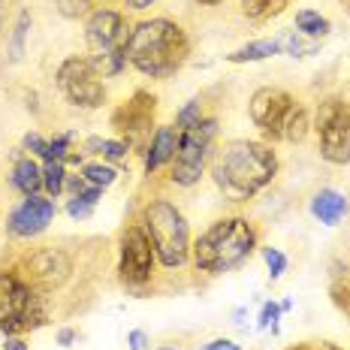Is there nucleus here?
<instances>
[{
    "label": "nucleus",
    "mask_w": 350,
    "mask_h": 350,
    "mask_svg": "<svg viewBox=\"0 0 350 350\" xmlns=\"http://www.w3.org/2000/svg\"><path fill=\"white\" fill-rule=\"evenodd\" d=\"M332 31L329 18L320 16V12L314 10H299L296 12V33L308 36V40H320V36H326Z\"/></svg>",
    "instance_id": "nucleus-19"
},
{
    "label": "nucleus",
    "mask_w": 350,
    "mask_h": 350,
    "mask_svg": "<svg viewBox=\"0 0 350 350\" xmlns=\"http://www.w3.org/2000/svg\"><path fill=\"white\" fill-rule=\"evenodd\" d=\"M57 88L67 94L70 103L82 106V109H97L103 106L106 88L100 82V76L91 70L88 57H67L57 67Z\"/></svg>",
    "instance_id": "nucleus-10"
},
{
    "label": "nucleus",
    "mask_w": 350,
    "mask_h": 350,
    "mask_svg": "<svg viewBox=\"0 0 350 350\" xmlns=\"http://www.w3.org/2000/svg\"><path fill=\"white\" fill-rule=\"evenodd\" d=\"M151 115H154V97L139 91L127 106H121L115 112V124H118V130H124V133H139V130H145L151 124Z\"/></svg>",
    "instance_id": "nucleus-13"
},
{
    "label": "nucleus",
    "mask_w": 350,
    "mask_h": 350,
    "mask_svg": "<svg viewBox=\"0 0 350 350\" xmlns=\"http://www.w3.org/2000/svg\"><path fill=\"white\" fill-rule=\"evenodd\" d=\"M127 345H130V350H148V335L142 329H133L127 335Z\"/></svg>",
    "instance_id": "nucleus-33"
},
{
    "label": "nucleus",
    "mask_w": 350,
    "mask_h": 350,
    "mask_svg": "<svg viewBox=\"0 0 350 350\" xmlns=\"http://www.w3.org/2000/svg\"><path fill=\"white\" fill-rule=\"evenodd\" d=\"M49 320V308L42 293H36L31 284L18 275L0 272V338L31 332Z\"/></svg>",
    "instance_id": "nucleus-6"
},
{
    "label": "nucleus",
    "mask_w": 350,
    "mask_h": 350,
    "mask_svg": "<svg viewBox=\"0 0 350 350\" xmlns=\"http://www.w3.org/2000/svg\"><path fill=\"white\" fill-rule=\"evenodd\" d=\"M124 3H127L130 10H145V6H151L154 0H124Z\"/></svg>",
    "instance_id": "nucleus-37"
},
{
    "label": "nucleus",
    "mask_w": 350,
    "mask_h": 350,
    "mask_svg": "<svg viewBox=\"0 0 350 350\" xmlns=\"http://www.w3.org/2000/svg\"><path fill=\"white\" fill-rule=\"evenodd\" d=\"M91 211H94V206H88V202L79 200V196H72V200L67 202V215L76 217V221H85V217H91Z\"/></svg>",
    "instance_id": "nucleus-30"
},
{
    "label": "nucleus",
    "mask_w": 350,
    "mask_h": 350,
    "mask_svg": "<svg viewBox=\"0 0 350 350\" xmlns=\"http://www.w3.org/2000/svg\"><path fill=\"white\" fill-rule=\"evenodd\" d=\"M85 148L91 154H103L106 160H124L127 157V142H118V139H100V136H91L85 142Z\"/></svg>",
    "instance_id": "nucleus-22"
},
{
    "label": "nucleus",
    "mask_w": 350,
    "mask_h": 350,
    "mask_svg": "<svg viewBox=\"0 0 350 350\" xmlns=\"http://www.w3.org/2000/svg\"><path fill=\"white\" fill-rule=\"evenodd\" d=\"M311 215H314L320 224H326V227H335V224L347 215L345 193L332 191V187H323V191L314 193V200H311Z\"/></svg>",
    "instance_id": "nucleus-16"
},
{
    "label": "nucleus",
    "mask_w": 350,
    "mask_h": 350,
    "mask_svg": "<svg viewBox=\"0 0 350 350\" xmlns=\"http://www.w3.org/2000/svg\"><path fill=\"white\" fill-rule=\"evenodd\" d=\"M260 254H262V260H266V266H269V278L278 281L281 275L287 272V257H284L278 247H272V245L260 247Z\"/></svg>",
    "instance_id": "nucleus-26"
},
{
    "label": "nucleus",
    "mask_w": 350,
    "mask_h": 350,
    "mask_svg": "<svg viewBox=\"0 0 350 350\" xmlns=\"http://www.w3.org/2000/svg\"><path fill=\"white\" fill-rule=\"evenodd\" d=\"M175 151H178V130L175 127H157L154 136H151V145L145 151V172H157L163 163L175 160Z\"/></svg>",
    "instance_id": "nucleus-14"
},
{
    "label": "nucleus",
    "mask_w": 350,
    "mask_h": 350,
    "mask_svg": "<svg viewBox=\"0 0 350 350\" xmlns=\"http://www.w3.org/2000/svg\"><path fill=\"white\" fill-rule=\"evenodd\" d=\"M254 245L257 239L245 217H224V221L211 224L193 245V266L208 275L232 272L251 257Z\"/></svg>",
    "instance_id": "nucleus-3"
},
{
    "label": "nucleus",
    "mask_w": 350,
    "mask_h": 350,
    "mask_svg": "<svg viewBox=\"0 0 350 350\" xmlns=\"http://www.w3.org/2000/svg\"><path fill=\"white\" fill-rule=\"evenodd\" d=\"M72 341H76V329H70V326L57 329V345H61V347H70Z\"/></svg>",
    "instance_id": "nucleus-35"
},
{
    "label": "nucleus",
    "mask_w": 350,
    "mask_h": 350,
    "mask_svg": "<svg viewBox=\"0 0 350 350\" xmlns=\"http://www.w3.org/2000/svg\"><path fill=\"white\" fill-rule=\"evenodd\" d=\"M200 3H206V6H215V3H221V0H200Z\"/></svg>",
    "instance_id": "nucleus-38"
},
{
    "label": "nucleus",
    "mask_w": 350,
    "mask_h": 350,
    "mask_svg": "<svg viewBox=\"0 0 350 350\" xmlns=\"http://www.w3.org/2000/svg\"><path fill=\"white\" fill-rule=\"evenodd\" d=\"M10 181H12V187L21 191L25 196L40 193V187H42V166H36L31 157H21L16 163V170H12Z\"/></svg>",
    "instance_id": "nucleus-17"
},
{
    "label": "nucleus",
    "mask_w": 350,
    "mask_h": 350,
    "mask_svg": "<svg viewBox=\"0 0 350 350\" xmlns=\"http://www.w3.org/2000/svg\"><path fill=\"white\" fill-rule=\"evenodd\" d=\"M82 178L88 181V185H94V187H109V185H115L118 172H115L112 166H106V163H85L82 166Z\"/></svg>",
    "instance_id": "nucleus-25"
},
{
    "label": "nucleus",
    "mask_w": 350,
    "mask_h": 350,
    "mask_svg": "<svg viewBox=\"0 0 350 350\" xmlns=\"http://www.w3.org/2000/svg\"><path fill=\"white\" fill-rule=\"evenodd\" d=\"M202 350H242V347L230 338H215V341H208V345H202Z\"/></svg>",
    "instance_id": "nucleus-34"
},
{
    "label": "nucleus",
    "mask_w": 350,
    "mask_h": 350,
    "mask_svg": "<svg viewBox=\"0 0 350 350\" xmlns=\"http://www.w3.org/2000/svg\"><path fill=\"white\" fill-rule=\"evenodd\" d=\"M31 272L42 284H61L70 272V260L61 251H40L31 257Z\"/></svg>",
    "instance_id": "nucleus-15"
},
{
    "label": "nucleus",
    "mask_w": 350,
    "mask_h": 350,
    "mask_svg": "<svg viewBox=\"0 0 350 350\" xmlns=\"http://www.w3.org/2000/svg\"><path fill=\"white\" fill-rule=\"evenodd\" d=\"M72 196H79V200H85L88 206H97L100 202V196H103V187H94V185H85L79 193H72Z\"/></svg>",
    "instance_id": "nucleus-32"
},
{
    "label": "nucleus",
    "mask_w": 350,
    "mask_h": 350,
    "mask_svg": "<svg viewBox=\"0 0 350 350\" xmlns=\"http://www.w3.org/2000/svg\"><path fill=\"white\" fill-rule=\"evenodd\" d=\"M3 350H27V345L18 335H10V338H3Z\"/></svg>",
    "instance_id": "nucleus-36"
},
{
    "label": "nucleus",
    "mask_w": 350,
    "mask_h": 350,
    "mask_svg": "<svg viewBox=\"0 0 350 350\" xmlns=\"http://www.w3.org/2000/svg\"><path fill=\"white\" fill-rule=\"evenodd\" d=\"M85 40H88V64L97 72L100 79H112L127 67V40H130V27L124 21L121 12L115 10H97L88 18L85 27Z\"/></svg>",
    "instance_id": "nucleus-4"
},
{
    "label": "nucleus",
    "mask_w": 350,
    "mask_h": 350,
    "mask_svg": "<svg viewBox=\"0 0 350 350\" xmlns=\"http://www.w3.org/2000/svg\"><path fill=\"white\" fill-rule=\"evenodd\" d=\"M278 172V157H275L272 148L260 142H230L227 148L217 154L215 160V185L221 187V193L232 202L251 200L254 193H260L269 181Z\"/></svg>",
    "instance_id": "nucleus-1"
},
{
    "label": "nucleus",
    "mask_w": 350,
    "mask_h": 350,
    "mask_svg": "<svg viewBox=\"0 0 350 350\" xmlns=\"http://www.w3.org/2000/svg\"><path fill=\"white\" fill-rule=\"evenodd\" d=\"M187 52H191V42H187L185 31L170 18H151L136 25L130 31L127 49H124L127 64H133L151 79L172 76L187 61Z\"/></svg>",
    "instance_id": "nucleus-2"
},
{
    "label": "nucleus",
    "mask_w": 350,
    "mask_h": 350,
    "mask_svg": "<svg viewBox=\"0 0 350 350\" xmlns=\"http://www.w3.org/2000/svg\"><path fill=\"white\" fill-rule=\"evenodd\" d=\"M76 139V133H57L49 139V148H46V157L42 160H67L70 157V142Z\"/></svg>",
    "instance_id": "nucleus-27"
},
{
    "label": "nucleus",
    "mask_w": 350,
    "mask_h": 350,
    "mask_svg": "<svg viewBox=\"0 0 350 350\" xmlns=\"http://www.w3.org/2000/svg\"><path fill=\"white\" fill-rule=\"evenodd\" d=\"M64 185H67V163L46 160V166H42V187H46V193L55 200V196H61Z\"/></svg>",
    "instance_id": "nucleus-20"
},
{
    "label": "nucleus",
    "mask_w": 350,
    "mask_h": 350,
    "mask_svg": "<svg viewBox=\"0 0 350 350\" xmlns=\"http://www.w3.org/2000/svg\"><path fill=\"white\" fill-rule=\"evenodd\" d=\"M278 46L284 55H293V57H305V55H317V42H308L302 33L290 31L278 36Z\"/></svg>",
    "instance_id": "nucleus-21"
},
{
    "label": "nucleus",
    "mask_w": 350,
    "mask_h": 350,
    "mask_svg": "<svg viewBox=\"0 0 350 350\" xmlns=\"http://www.w3.org/2000/svg\"><path fill=\"white\" fill-rule=\"evenodd\" d=\"M287 0H242V12L247 18H269L284 12Z\"/></svg>",
    "instance_id": "nucleus-23"
},
{
    "label": "nucleus",
    "mask_w": 350,
    "mask_h": 350,
    "mask_svg": "<svg viewBox=\"0 0 350 350\" xmlns=\"http://www.w3.org/2000/svg\"><path fill=\"white\" fill-rule=\"evenodd\" d=\"M251 121L266 136L284 142H302L308 133L305 109L281 88H260L251 97Z\"/></svg>",
    "instance_id": "nucleus-5"
},
{
    "label": "nucleus",
    "mask_w": 350,
    "mask_h": 350,
    "mask_svg": "<svg viewBox=\"0 0 350 350\" xmlns=\"http://www.w3.org/2000/svg\"><path fill=\"white\" fill-rule=\"evenodd\" d=\"M278 317H281V305L278 302H266L260 308V317H257V326L260 329H269L272 326L275 329V323H278Z\"/></svg>",
    "instance_id": "nucleus-29"
},
{
    "label": "nucleus",
    "mask_w": 350,
    "mask_h": 350,
    "mask_svg": "<svg viewBox=\"0 0 350 350\" xmlns=\"http://www.w3.org/2000/svg\"><path fill=\"white\" fill-rule=\"evenodd\" d=\"M157 350H178V347H157Z\"/></svg>",
    "instance_id": "nucleus-40"
},
{
    "label": "nucleus",
    "mask_w": 350,
    "mask_h": 350,
    "mask_svg": "<svg viewBox=\"0 0 350 350\" xmlns=\"http://www.w3.org/2000/svg\"><path fill=\"white\" fill-rule=\"evenodd\" d=\"M55 200L52 196H25L16 208L10 211V221H6V230L18 239H31V236H40L49 224L55 221Z\"/></svg>",
    "instance_id": "nucleus-12"
},
{
    "label": "nucleus",
    "mask_w": 350,
    "mask_h": 350,
    "mask_svg": "<svg viewBox=\"0 0 350 350\" xmlns=\"http://www.w3.org/2000/svg\"><path fill=\"white\" fill-rule=\"evenodd\" d=\"M154 245L142 227H127L121 236V281L124 284H145L151 281L154 269Z\"/></svg>",
    "instance_id": "nucleus-11"
},
{
    "label": "nucleus",
    "mask_w": 350,
    "mask_h": 350,
    "mask_svg": "<svg viewBox=\"0 0 350 350\" xmlns=\"http://www.w3.org/2000/svg\"><path fill=\"white\" fill-rule=\"evenodd\" d=\"M278 52H281L278 40H254V42H247V46L236 49V52L227 57H230V64H254V61H266V57H272Z\"/></svg>",
    "instance_id": "nucleus-18"
},
{
    "label": "nucleus",
    "mask_w": 350,
    "mask_h": 350,
    "mask_svg": "<svg viewBox=\"0 0 350 350\" xmlns=\"http://www.w3.org/2000/svg\"><path fill=\"white\" fill-rule=\"evenodd\" d=\"M27 33H31V12H21L16 27H12V42H10V61H21V55H25V40Z\"/></svg>",
    "instance_id": "nucleus-24"
},
{
    "label": "nucleus",
    "mask_w": 350,
    "mask_h": 350,
    "mask_svg": "<svg viewBox=\"0 0 350 350\" xmlns=\"http://www.w3.org/2000/svg\"><path fill=\"white\" fill-rule=\"evenodd\" d=\"M145 232L154 245L157 260L166 269H178L187 262L191 254V232H187L185 215L166 200H154L145 208Z\"/></svg>",
    "instance_id": "nucleus-7"
},
{
    "label": "nucleus",
    "mask_w": 350,
    "mask_h": 350,
    "mask_svg": "<svg viewBox=\"0 0 350 350\" xmlns=\"http://www.w3.org/2000/svg\"><path fill=\"white\" fill-rule=\"evenodd\" d=\"M320 154L329 163H350V106L345 100H323L317 109Z\"/></svg>",
    "instance_id": "nucleus-9"
},
{
    "label": "nucleus",
    "mask_w": 350,
    "mask_h": 350,
    "mask_svg": "<svg viewBox=\"0 0 350 350\" xmlns=\"http://www.w3.org/2000/svg\"><path fill=\"white\" fill-rule=\"evenodd\" d=\"M290 350H308V347H305V345H296V347H290Z\"/></svg>",
    "instance_id": "nucleus-39"
},
{
    "label": "nucleus",
    "mask_w": 350,
    "mask_h": 350,
    "mask_svg": "<svg viewBox=\"0 0 350 350\" xmlns=\"http://www.w3.org/2000/svg\"><path fill=\"white\" fill-rule=\"evenodd\" d=\"M21 145H25V148L31 151V154H40V157H46V148H49V142L42 139L40 133H27L25 139H21Z\"/></svg>",
    "instance_id": "nucleus-31"
},
{
    "label": "nucleus",
    "mask_w": 350,
    "mask_h": 350,
    "mask_svg": "<svg viewBox=\"0 0 350 350\" xmlns=\"http://www.w3.org/2000/svg\"><path fill=\"white\" fill-rule=\"evenodd\" d=\"M200 121H202V103H200V100H187L185 109L175 115V124H178V130H191Z\"/></svg>",
    "instance_id": "nucleus-28"
},
{
    "label": "nucleus",
    "mask_w": 350,
    "mask_h": 350,
    "mask_svg": "<svg viewBox=\"0 0 350 350\" xmlns=\"http://www.w3.org/2000/svg\"><path fill=\"white\" fill-rule=\"evenodd\" d=\"M215 133H217V124L211 118H202L196 127L181 130L178 133V151H175V160H172V181L175 185L191 187L200 181L202 170H206L208 148H211Z\"/></svg>",
    "instance_id": "nucleus-8"
}]
</instances>
